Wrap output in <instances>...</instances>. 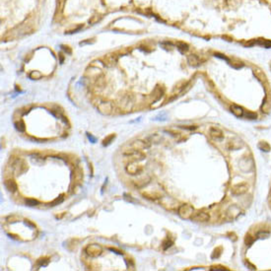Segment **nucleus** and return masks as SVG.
Segmentation results:
<instances>
[{
	"instance_id": "obj_30",
	"label": "nucleus",
	"mask_w": 271,
	"mask_h": 271,
	"mask_svg": "<svg viewBox=\"0 0 271 271\" xmlns=\"http://www.w3.org/2000/svg\"><path fill=\"white\" fill-rule=\"evenodd\" d=\"M82 28H83V25H82V26H78L77 28H75V29H72V30L67 31V32H66V34H73V33H76V32H78V31H79L80 29H82Z\"/></svg>"
},
{
	"instance_id": "obj_21",
	"label": "nucleus",
	"mask_w": 271,
	"mask_h": 271,
	"mask_svg": "<svg viewBox=\"0 0 271 271\" xmlns=\"http://www.w3.org/2000/svg\"><path fill=\"white\" fill-rule=\"evenodd\" d=\"M63 200H64L63 195H60L59 197L55 198L52 202H50V203L49 204V206H55V205H58V204H60L62 201H63Z\"/></svg>"
},
{
	"instance_id": "obj_7",
	"label": "nucleus",
	"mask_w": 271,
	"mask_h": 271,
	"mask_svg": "<svg viewBox=\"0 0 271 271\" xmlns=\"http://www.w3.org/2000/svg\"><path fill=\"white\" fill-rule=\"evenodd\" d=\"M132 148L136 149V150H145V149H148L150 147V142H147V141H143V140H135L133 141L131 144Z\"/></svg>"
},
{
	"instance_id": "obj_13",
	"label": "nucleus",
	"mask_w": 271,
	"mask_h": 271,
	"mask_svg": "<svg viewBox=\"0 0 271 271\" xmlns=\"http://www.w3.org/2000/svg\"><path fill=\"white\" fill-rule=\"evenodd\" d=\"M4 184H5V187L7 188V189H8L10 192H15L17 190V183L15 182V180H13V179H8V180H6V182H4Z\"/></svg>"
},
{
	"instance_id": "obj_24",
	"label": "nucleus",
	"mask_w": 271,
	"mask_h": 271,
	"mask_svg": "<svg viewBox=\"0 0 271 271\" xmlns=\"http://www.w3.org/2000/svg\"><path fill=\"white\" fill-rule=\"evenodd\" d=\"M26 204L28 206H36L38 204V201L36 199H32V198H28L26 199Z\"/></svg>"
},
{
	"instance_id": "obj_23",
	"label": "nucleus",
	"mask_w": 271,
	"mask_h": 271,
	"mask_svg": "<svg viewBox=\"0 0 271 271\" xmlns=\"http://www.w3.org/2000/svg\"><path fill=\"white\" fill-rule=\"evenodd\" d=\"M257 44L263 45V46H264V48H266V49H270V48H271V41L261 40V41H259V42H257Z\"/></svg>"
},
{
	"instance_id": "obj_8",
	"label": "nucleus",
	"mask_w": 271,
	"mask_h": 271,
	"mask_svg": "<svg viewBox=\"0 0 271 271\" xmlns=\"http://www.w3.org/2000/svg\"><path fill=\"white\" fill-rule=\"evenodd\" d=\"M209 215L207 213H204V212H198V213H195L191 216V219L196 222H206L209 220Z\"/></svg>"
},
{
	"instance_id": "obj_14",
	"label": "nucleus",
	"mask_w": 271,
	"mask_h": 271,
	"mask_svg": "<svg viewBox=\"0 0 271 271\" xmlns=\"http://www.w3.org/2000/svg\"><path fill=\"white\" fill-rule=\"evenodd\" d=\"M102 18H103V16H102L101 14H94L93 16H91L90 17V19H89V24L90 25H94V24H96V23H98V22H100L101 20H102Z\"/></svg>"
},
{
	"instance_id": "obj_33",
	"label": "nucleus",
	"mask_w": 271,
	"mask_h": 271,
	"mask_svg": "<svg viewBox=\"0 0 271 271\" xmlns=\"http://www.w3.org/2000/svg\"><path fill=\"white\" fill-rule=\"evenodd\" d=\"M61 49L64 50V52H66L68 54H71V49L69 48V46H67V45H61Z\"/></svg>"
},
{
	"instance_id": "obj_29",
	"label": "nucleus",
	"mask_w": 271,
	"mask_h": 271,
	"mask_svg": "<svg viewBox=\"0 0 271 271\" xmlns=\"http://www.w3.org/2000/svg\"><path fill=\"white\" fill-rule=\"evenodd\" d=\"M151 140H152V142H155V143H158L159 141L161 140V137L159 136V135H157V134H154V135H152L151 137Z\"/></svg>"
},
{
	"instance_id": "obj_6",
	"label": "nucleus",
	"mask_w": 271,
	"mask_h": 271,
	"mask_svg": "<svg viewBox=\"0 0 271 271\" xmlns=\"http://www.w3.org/2000/svg\"><path fill=\"white\" fill-rule=\"evenodd\" d=\"M103 62H104V64L105 66H108V67H112V66H115V63L117 62L116 54H113V53L107 54V55L104 57Z\"/></svg>"
},
{
	"instance_id": "obj_22",
	"label": "nucleus",
	"mask_w": 271,
	"mask_h": 271,
	"mask_svg": "<svg viewBox=\"0 0 271 271\" xmlns=\"http://www.w3.org/2000/svg\"><path fill=\"white\" fill-rule=\"evenodd\" d=\"M30 78L31 79H33V80H38V79H40V78L42 77V74H41V72H38V71H32L30 73Z\"/></svg>"
},
{
	"instance_id": "obj_19",
	"label": "nucleus",
	"mask_w": 271,
	"mask_h": 271,
	"mask_svg": "<svg viewBox=\"0 0 271 271\" xmlns=\"http://www.w3.org/2000/svg\"><path fill=\"white\" fill-rule=\"evenodd\" d=\"M66 0H56V9L58 12H62L64 9Z\"/></svg>"
},
{
	"instance_id": "obj_2",
	"label": "nucleus",
	"mask_w": 271,
	"mask_h": 271,
	"mask_svg": "<svg viewBox=\"0 0 271 271\" xmlns=\"http://www.w3.org/2000/svg\"><path fill=\"white\" fill-rule=\"evenodd\" d=\"M123 154L125 156L129 157V158H131L133 162H135V161H142L145 159V155L140 150H136L134 148L131 149V150H125L123 152Z\"/></svg>"
},
{
	"instance_id": "obj_17",
	"label": "nucleus",
	"mask_w": 271,
	"mask_h": 271,
	"mask_svg": "<svg viewBox=\"0 0 271 271\" xmlns=\"http://www.w3.org/2000/svg\"><path fill=\"white\" fill-rule=\"evenodd\" d=\"M246 190H247V186H246V184H243V186H238L233 192L235 194H242V193H245V192H246Z\"/></svg>"
},
{
	"instance_id": "obj_28",
	"label": "nucleus",
	"mask_w": 271,
	"mask_h": 271,
	"mask_svg": "<svg viewBox=\"0 0 271 271\" xmlns=\"http://www.w3.org/2000/svg\"><path fill=\"white\" fill-rule=\"evenodd\" d=\"M227 4L229 6L234 7L239 4V0H227Z\"/></svg>"
},
{
	"instance_id": "obj_11",
	"label": "nucleus",
	"mask_w": 271,
	"mask_h": 271,
	"mask_svg": "<svg viewBox=\"0 0 271 271\" xmlns=\"http://www.w3.org/2000/svg\"><path fill=\"white\" fill-rule=\"evenodd\" d=\"M209 133H210V135H211L212 138H214V139H221L222 137H223L222 130H221V129L217 128V127H211Z\"/></svg>"
},
{
	"instance_id": "obj_37",
	"label": "nucleus",
	"mask_w": 271,
	"mask_h": 271,
	"mask_svg": "<svg viewBox=\"0 0 271 271\" xmlns=\"http://www.w3.org/2000/svg\"><path fill=\"white\" fill-rule=\"evenodd\" d=\"M112 251H115V253H117V254H122V251H119V250H116L115 249H109Z\"/></svg>"
},
{
	"instance_id": "obj_35",
	"label": "nucleus",
	"mask_w": 271,
	"mask_h": 271,
	"mask_svg": "<svg viewBox=\"0 0 271 271\" xmlns=\"http://www.w3.org/2000/svg\"><path fill=\"white\" fill-rule=\"evenodd\" d=\"M164 245H165V246H164V249H167L168 247H170V246L172 245V243L171 241H169V242H166V243H165Z\"/></svg>"
},
{
	"instance_id": "obj_25",
	"label": "nucleus",
	"mask_w": 271,
	"mask_h": 271,
	"mask_svg": "<svg viewBox=\"0 0 271 271\" xmlns=\"http://www.w3.org/2000/svg\"><path fill=\"white\" fill-rule=\"evenodd\" d=\"M115 134H112V135H109V136H108L107 138H105V140H104V145L105 146H108V145H109L112 143V141L115 139Z\"/></svg>"
},
{
	"instance_id": "obj_20",
	"label": "nucleus",
	"mask_w": 271,
	"mask_h": 271,
	"mask_svg": "<svg viewBox=\"0 0 271 271\" xmlns=\"http://www.w3.org/2000/svg\"><path fill=\"white\" fill-rule=\"evenodd\" d=\"M15 127H16L17 130H18V131H20V132L25 131V129H26V127H25V123L23 122L22 120L17 121V122H15Z\"/></svg>"
},
{
	"instance_id": "obj_12",
	"label": "nucleus",
	"mask_w": 271,
	"mask_h": 271,
	"mask_svg": "<svg viewBox=\"0 0 271 271\" xmlns=\"http://www.w3.org/2000/svg\"><path fill=\"white\" fill-rule=\"evenodd\" d=\"M187 62L190 66L195 67V66H198L200 64V59L195 54H190V55L187 56Z\"/></svg>"
},
{
	"instance_id": "obj_36",
	"label": "nucleus",
	"mask_w": 271,
	"mask_h": 271,
	"mask_svg": "<svg viewBox=\"0 0 271 271\" xmlns=\"http://www.w3.org/2000/svg\"><path fill=\"white\" fill-rule=\"evenodd\" d=\"M25 224H26V225H28L29 227H31V228H35V225H34V224H33V223H31L30 221H28V220H26V221H25Z\"/></svg>"
},
{
	"instance_id": "obj_3",
	"label": "nucleus",
	"mask_w": 271,
	"mask_h": 271,
	"mask_svg": "<svg viewBox=\"0 0 271 271\" xmlns=\"http://www.w3.org/2000/svg\"><path fill=\"white\" fill-rule=\"evenodd\" d=\"M178 213L182 219H189V218H191V216L193 215V208H192L190 205H187V204H186V205H182L179 207Z\"/></svg>"
},
{
	"instance_id": "obj_16",
	"label": "nucleus",
	"mask_w": 271,
	"mask_h": 271,
	"mask_svg": "<svg viewBox=\"0 0 271 271\" xmlns=\"http://www.w3.org/2000/svg\"><path fill=\"white\" fill-rule=\"evenodd\" d=\"M261 109L263 112H269L271 109V100L269 99V98H266L264 103H263L262 107H261Z\"/></svg>"
},
{
	"instance_id": "obj_27",
	"label": "nucleus",
	"mask_w": 271,
	"mask_h": 271,
	"mask_svg": "<svg viewBox=\"0 0 271 271\" xmlns=\"http://www.w3.org/2000/svg\"><path fill=\"white\" fill-rule=\"evenodd\" d=\"M259 147H260L262 150H264V151H268L269 150V145L267 144V143H265V142H261L260 144L258 145Z\"/></svg>"
},
{
	"instance_id": "obj_34",
	"label": "nucleus",
	"mask_w": 271,
	"mask_h": 271,
	"mask_svg": "<svg viewBox=\"0 0 271 271\" xmlns=\"http://www.w3.org/2000/svg\"><path fill=\"white\" fill-rule=\"evenodd\" d=\"M87 136H88V138L91 140V142H93V143H95L96 141H97V139L95 138V137H94L92 134H90V133H87Z\"/></svg>"
},
{
	"instance_id": "obj_18",
	"label": "nucleus",
	"mask_w": 271,
	"mask_h": 271,
	"mask_svg": "<svg viewBox=\"0 0 271 271\" xmlns=\"http://www.w3.org/2000/svg\"><path fill=\"white\" fill-rule=\"evenodd\" d=\"M178 49L182 53H186L189 48H188V45L184 44V42H178Z\"/></svg>"
},
{
	"instance_id": "obj_4",
	"label": "nucleus",
	"mask_w": 271,
	"mask_h": 271,
	"mask_svg": "<svg viewBox=\"0 0 271 271\" xmlns=\"http://www.w3.org/2000/svg\"><path fill=\"white\" fill-rule=\"evenodd\" d=\"M86 253L91 257H98L103 253V249L99 245H90L86 247Z\"/></svg>"
},
{
	"instance_id": "obj_32",
	"label": "nucleus",
	"mask_w": 271,
	"mask_h": 271,
	"mask_svg": "<svg viewBox=\"0 0 271 271\" xmlns=\"http://www.w3.org/2000/svg\"><path fill=\"white\" fill-rule=\"evenodd\" d=\"M215 56L218 57V58H221V59L226 60V61H230L229 58H228L227 56H225V55H223V54H221V53H215Z\"/></svg>"
},
{
	"instance_id": "obj_26",
	"label": "nucleus",
	"mask_w": 271,
	"mask_h": 271,
	"mask_svg": "<svg viewBox=\"0 0 271 271\" xmlns=\"http://www.w3.org/2000/svg\"><path fill=\"white\" fill-rule=\"evenodd\" d=\"M49 258H41L40 260L38 261V266H46L49 264Z\"/></svg>"
},
{
	"instance_id": "obj_10",
	"label": "nucleus",
	"mask_w": 271,
	"mask_h": 271,
	"mask_svg": "<svg viewBox=\"0 0 271 271\" xmlns=\"http://www.w3.org/2000/svg\"><path fill=\"white\" fill-rule=\"evenodd\" d=\"M151 182V179L149 178V176H146L143 179H138V180H135V182H134V186L136 187H138V188H143V187L146 186L147 184H149V182Z\"/></svg>"
},
{
	"instance_id": "obj_5",
	"label": "nucleus",
	"mask_w": 271,
	"mask_h": 271,
	"mask_svg": "<svg viewBox=\"0 0 271 271\" xmlns=\"http://www.w3.org/2000/svg\"><path fill=\"white\" fill-rule=\"evenodd\" d=\"M125 170H126L128 174L135 176V175H140L143 171V168L141 166H138V165H135L134 163H130L126 166Z\"/></svg>"
},
{
	"instance_id": "obj_9",
	"label": "nucleus",
	"mask_w": 271,
	"mask_h": 271,
	"mask_svg": "<svg viewBox=\"0 0 271 271\" xmlns=\"http://www.w3.org/2000/svg\"><path fill=\"white\" fill-rule=\"evenodd\" d=\"M86 75H87L88 78H90V79H95L97 81L99 79V76L101 75V70L98 68H95V67H91L90 69L87 70Z\"/></svg>"
},
{
	"instance_id": "obj_1",
	"label": "nucleus",
	"mask_w": 271,
	"mask_h": 271,
	"mask_svg": "<svg viewBox=\"0 0 271 271\" xmlns=\"http://www.w3.org/2000/svg\"><path fill=\"white\" fill-rule=\"evenodd\" d=\"M113 104L112 102H101V103L97 105V109L102 115H112L113 112Z\"/></svg>"
},
{
	"instance_id": "obj_31",
	"label": "nucleus",
	"mask_w": 271,
	"mask_h": 271,
	"mask_svg": "<svg viewBox=\"0 0 271 271\" xmlns=\"http://www.w3.org/2000/svg\"><path fill=\"white\" fill-rule=\"evenodd\" d=\"M246 116L247 117V119H255V117H256V115H255L254 112H246Z\"/></svg>"
},
{
	"instance_id": "obj_15",
	"label": "nucleus",
	"mask_w": 271,
	"mask_h": 271,
	"mask_svg": "<svg viewBox=\"0 0 271 271\" xmlns=\"http://www.w3.org/2000/svg\"><path fill=\"white\" fill-rule=\"evenodd\" d=\"M231 111H232V112H233L235 115H237V116H242V115H243V109H242V108H239V105H232V107H231Z\"/></svg>"
}]
</instances>
